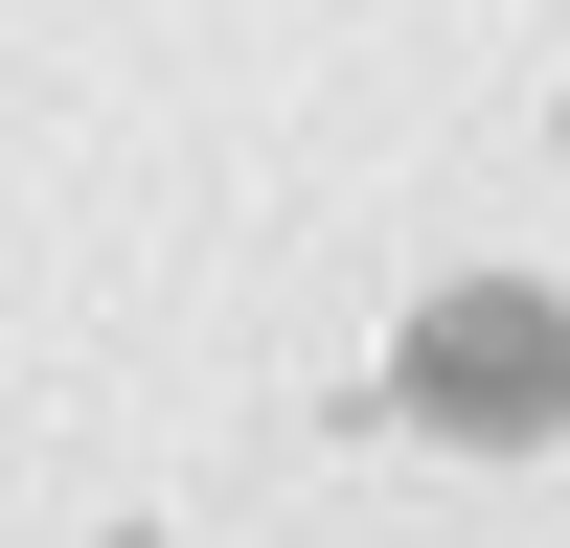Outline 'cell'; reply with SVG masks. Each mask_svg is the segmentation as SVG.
Here are the masks:
<instances>
[{"label":"cell","mask_w":570,"mask_h":548,"mask_svg":"<svg viewBox=\"0 0 570 548\" xmlns=\"http://www.w3.org/2000/svg\"><path fill=\"white\" fill-rule=\"evenodd\" d=\"M434 389H456V411H525V389L570 411V343H548V320H502V297H480V320H434Z\"/></svg>","instance_id":"obj_1"}]
</instances>
